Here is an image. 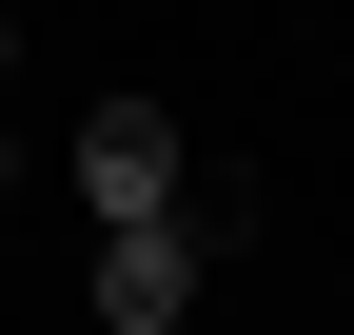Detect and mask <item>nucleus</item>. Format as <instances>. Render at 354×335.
I'll return each mask as SVG.
<instances>
[{
    "instance_id": "obj_1",
    "label": "nucleus",
    "mask_w": 354,
    "mask_h": 335,
    "mask_svg": "<svg viewBox=\"0 0 354 335\" xmlns=\"http://www.w3.org/2000/svg\"><path fill=\"white\" fill-rule=\"evenodd\" d=\"M177 296H197L177 197H158V217H99V316H118V335H177Z\"/></svg>"
},
{
    "instance_id": "obj_2",
    "label": "nucleus",
    "mask_w": 354,
    "mask_h": 335,
    "mask_svg": "<svg viewBox=\"0 0 354 335\" xmlns=\"http://www.w3.org/2000/svg\"><path fill=\"white\" fill-rule=\"evenodd\" d=\"M79 197H99V217H158V197H177V118L158 99H99V118H79Z\"/></svg>"
}]
</instances>
